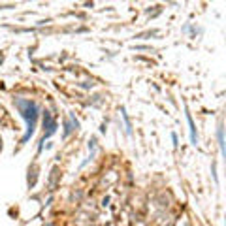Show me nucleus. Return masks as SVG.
I'll return each mask as SVG.
<instances>
[{"mask_svg": "<svg viewBox=\"0 0 226 226\" xmlns=\"http://www.w3.org/2000/svg\"><path fill=\"white\" fill-rule=\"evenodd\" d=\"M15 107L19 109L21 117L25 119V122H27V132H25V136H23V140H21V143H27L28 138L32 136L34 130H36V122H38L40 107H38L36 102L27 100V98H15Z\"/></svg>", "mask_w": 226, "mask_h": 226, "instance_id": "1", "label": "nucleus"}, {"mask_svg": "<svg viewBox=\"0 0 226 226\" xmlns=\"http://www.w3.org/2000/svg\"><path fill=\"white\" fill-rule=\"evenodd\" d=\"M43 126L47 128V132H45V136H43V140H42V143L45 141V138H49V136H53L55 134V130H56V121L51 117V113L49 111H45L43 113ZM40 143V145H42Z\"/></svg>", "mask_w": 226, "mask_h": 226, "instance_id": "2", "label": "nucleus"}, {"mask_svg": "<svg viewBox=\"0 0 226 226\" xmlns=\"http://www.w3.org/2000/svg\"><path fill=\"white\" fill-rule=\"evenodd\" d=\"M187 121H188V128H191V141H192V145H196V143H198L196 125H194V121H192V115L188 113V109H187Z\"/></svg>", "mask_w": 226, "mask_h": 226, "instance_id": "3", "label": "nucleus"}, {"mask_svg": "<svg viewBox=\"0 0 226 226\" xmlns=\"http://www.w3.org/2000/svg\"><path fill=\"white\" fill-rule=\"evenodd\" d=\"M219 143H220V151L224 153V136H222V126H219Z\"/></svg>", "mask_w": 226, "mask_h": 226, "instance_id": "4", "label": "nucleus"}, {"mask_svg": "<svg viewBox=\"0 0 226 226\" xmlns=\"http://www.w3.org/2000/svg\"><path fill=\"white\" fill-rule=\"evenodd\" d=\"M172 141H173V147H177L179 143H177V136L175 134H172Z\"/></svg>", "mask_w": 226, "mask_h": 226, "instance_id": "5", "label": "nucleus"}]
</instances>
